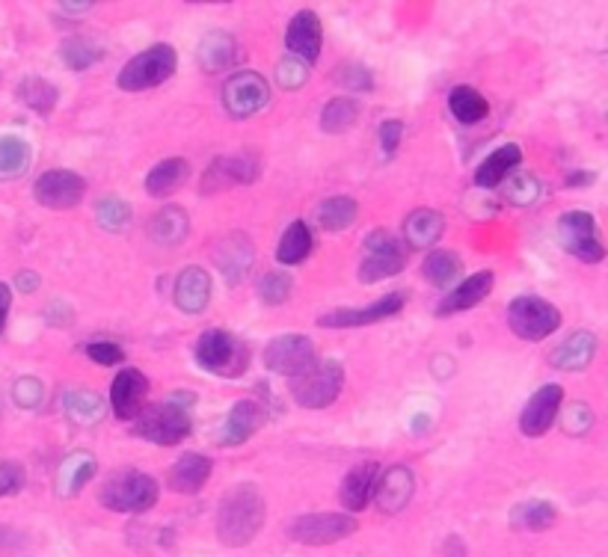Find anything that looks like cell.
<instances>
[{
	"instance_id": "10",
	"label": "cell",
	"mask_w": 608,
	"mask_h": 557,
	"mask_svg": "<svg viewBox=\"0 0 608 557\" xmlns=\"http://www.w3.org/2000/svg\"><path fill=\"white\" fill-rule=\"evenodd\" d=\"M264 365L279 377L297 380L318 365V353L306 335H279L264 347Z\"/></svg>"
},
{
	"instance_id": "51",
	"label": "cell",
	"mask_w": 608,
	"mask_h": 557,
	"mask_svg": "<svg viewBox=\"0 0 608 557\" xmlns=\"http://www.w3.org/2000/svg\"><path fill=\"white\" fill-rule=\"evenodd\" d=\"M401 137H404V122L401 119H386L380 125V146L386 155H395L398 146H401Z\"/></svg>"
},
{
	"instance_id": "45",
	"label": "cell",
	"mask_w": 608,
	"mask_h": 557,
	"mask_svg": "<svg viewBox=\"0 0 608 557\" xmlns=\"http://www.w3.org/2000/svg\"><path fill=\"white\" fill-rule=\"evenodd\" d=\"M336 83L345 86L348 92H368V89L374 86V78H371V72H368L365 66H359V63H342V66L336 69Z\"/></svg>"
},
{
	"instance_id": "48",
	"label": "cell",
	"mask_w": 608,
	"mask_h": 557,
	"mask_svg": "<svg viewBox=\"0 0 608 557\" xmlns=\"http://www.w3.org/2000/svg\"><path fill=\"white\" fill-rule=\"evenodd\" d=\"M505 196H508L514 205H531V202L540 196V184H537L531 175L514 172V175H511V184H508V190H505Z\"/></svg>"
},
{
	"instance_id": "32",
	"label": "cell",
	"mask_w": 608,
	"mask_h": 557,
	"mask_svg": "<svg viewBox=\"0 0 608 557\" xmlns=\"http://www.w3.org/2000/svg\"><path fill=\"white\" fill-rule=\"evenodd\" d=\"M312 246H315L312 229H309L303 220H294V223L282 232V238H279L276 261H279L282 267H297V264H303V261L312 255Z\"/></svg>"
},
{
	"instance_id": "9",
	"label": "cell",
	"mask_w": 608,
	"mask_h": 557,
	"mask_svg": "<svg viewBox=\"0 0 608 557\" xmlns=\"http://www.w3.org/2000/svg\"><path fill=\"white\" fill-rule=\"evenodd\" d=\"M561 246L585 264H600L606 258V243L600 238L597 220L588 211H567L558 220Z\"/></svg>"
},
{
	"instance_id": "35",
	"label": "cell",
	"mask_w": 608,
	"mask_h": 557,
	"mask_svg": "<svg viewBox=\"0 0 608 557\" xmlns=\"http://www.w3.org/2000/svg\"><path fill=\"white\" fill-rule=\"evenodd\" d=\"M558 522V510L549 501H522L511 510V525L522 528V531H546Z\"/></svg>"
},
{
	"instance_id": "21",
	"label": "cell",
	"mask_w": 608,
	"mask_h": 557,
	"mask_svg": "<svg viewBox=\"0 0 608 557\" xmlns=\"http://www.w3.org/2000/svg\"><path fill=\"white\" fill-rule=\"evenodd\" d=\"M377 480H380V466L365 460L359 466H353L345 480H342V489H339V498H342V507L348 513H362L368 510V504L374 501V489H377Z\"/></svg>"
},
{
	"instance_id": "39",
	"label": "cell",
	"mask_w": 608,
	"mask_h": 557,
	"mask_svg": "<svg viewBox=\"0 0 608 557\" xmlns=\"http://www.w3.org/2000/svg\"><path fill=\"white\" fill-rule=\"evenodd\" d=\"M63 409L69 415V421H75L78 427H92L104 418V403L95 392H69L63 400Z\"/></svg>"
},
{
	"instance_id": "23",
	"label": "cell",
	"mask_w": 608,
	"mask_h": 557,
	"mask_svg": "<svg viewBox=\"0 0 608 557\" xmlns=\"http://www.w3.org/2000/svg\"><path fill=\"white\" fill-rule=\"evenodd\" d=\"M264 424V406L259 400H238L226 421H223V433L220 442L223 445H244L247 439H253Z\"/></svg>"
},
{
	"instance_id": "7",
	"label": "cell",
	"mask_w": 608,
	"mask_h": 557,
	"mask_svg": "<svg viewBox=\"0 0 608 557\" xmlns=\"http://www.w3.org/2000/svg\"><path fill=\"white\" fill-rule=\"evenodd\" d=\"M342 386H345V368L327 359V362H318L303 377L291 380V395L306 409H327L342 395Z\"/></svg>"
},
{
	"instance_id": "12",
	"label": "cell",
	"mask_w": 608,
	"mask_h": 557,
	"mask_svg": "<svg viewBox=\"0 0 608 557\" xmlns=\"http://www.w3.org/2000/svg\"><path fill=\"white\" fill-rule=\"evenodd\" d=\"M270 101V86L259 72H235L223 83V107L232 119H250Z\"/></svg>"
},
{
	"instance_id": "8",
	"label": "cell",
	"mask_w": 608,
	"mask_h": 557,
	"mask_svg": "<svg viewBox=\"0 0 608 557\" xmlns=\"http://www.w3.org/2000/svg\"><path fill=\"white\" fill-rule=\"evenodd\" d=\"M508 326L522 341H543L561 326V312L543 297H517L508 306Z\"/></svg>"
},
{
	"instance_id": "44",
	"label": "cell",
	"mask_w": 608,
	"mask_h": 557,
	"mask_svg": "<svg viewBox=\"0 0 608 557\" xmlns=\"http://www.w3.org/2000/svg\"><path fill=\"white\" fill-rule=\"evenodd\" d=\"M256 291H259L261 303L279 306V303H285V300L291 297V276H288V273H279V270H270V273L261 276Z\"/></svg>"
},
{
	"instance_id": "6",
	"label": "cell",
	"mask_w": 608,
	"mask_h": 557,
	"mask_svg": "<svg viewBox=\"0 0 608 557\" xmlns=\"http://www.w3.org/2000/svg\"><path fill=\"white\" fill-rule=\"evenodd\" d=\"M407 267V246L386 229H377L365 238L362 261H359V282H383L398 276Z\"/></svg>"
},
{
	"instance_id": "31",
	"label": "cell",
	"mask_w": 608,
	"mask_h": 557,
	"mask_svg": "<svg viewBox=\"0 0 608 557\" xmlns=\"http://www.w3.org/2000/svg\"><path fill=\"white\" fill-rule=\"evenodd\" d=\"M594 353H597V338H594V332L579 329L576 335H570V338L552 353V365H555V368H564V371H579V368L591 365Z\"/></svg>"
},
{
	"instance_id": "34",
	"label": "cell",
	"mask_w": 608,
	"mask_h": 557,
	"mask_svg": "<svg viewBox=\"0 0 608 557\" xmlns=\"http://www.w3.org/2000/svg\"><path fill=\"white\" fill-rule=\"evenodd\" d=\"M190 178V163L184 158H167L161 160L149 175H146V193L161 199L175 193L184 181Z\"/></svg>"
},
{
	"instance_id": "16",
	"label": "cell",
	"mask_w": 608,
	"mask_h": 557,
	"mask_svg": "<svg viewBox=\"0 0 608 557\" xmlns=\"http://www.w3.org/2000/svg\"><path fill=\"white\" fill-rule=\"evenodd\" d=\"M146 398H149V380L143 371L137 368H122L116 377H113V386H110V406H113V415L119 421H134L143 409H146Z\"/></svg>"
},
{
	"instance_id": "36",
	"label": "cell",
	"mask_w": 608,
	"mask_h": 557,
	"mask_svg": "<svg viewBox=\"0 0 608 557\" xmlns=\"http://www.w3.org/2000/svg\"><path fill=\"white\" fill-rule=\"evenodd\" d=\"M315 217H318L321 229H327V232H345V229H350L356 223L359 205L350 196H333V199H327V202L318 205Z\"/></svg>"
},
{
	"instance_id": "52",
	"label": "cell",
	"mask_w": 608,
	"mask_h": 557,
	"mask_svg": "<svg viewBox=\"0 0 608 557\" xmlns=\"http://www.w3.org/2000/svg\"><path fill=\"white\" fill-rule=\"evenodd\" d=\"M9 306H12V288L6 282H0V332L6 329V318H9Z\"/></svg>"
},
{
	"instance_id": "54",
	"label": "cell",
	"mask_w": 608,
	"mask_h": 557,
	"mask_svg": "<svg viewBox=\"0 0 608 557\" xmlns=\"http://www.w3.org/2000/svg\"><path fill=\"white\" fill-rule=\"evenodd\" d=\"M594 175H588V172H573V175H567V184L570 187H576V184H588Z\"/></svg>"
},
{
	"instance_id": "14",
	"label": "cell",
	"mask_w": 608,
	"mask_h": 557,
	"mask_svg": "<svg viewBox=\"0 0 608 557\" xmlns=\"http://www.w3.org/2000/svg\"><path fill=\"white\" fill-rule=\"evenodd\" d=\"M561 406H564V389H561V386L549 383V386L537 389V392L528 398V403H525V409H522L520 415L522 436H528V439L546 436V433L552 430L555 418L561 415Z\"/></svg>"
},
{
	"instance_id": "13",
	"label": "cell",
	"mask_w": 608,
	"mask_h": 557,
	"mask_svg": "<svg viewBox=\"0 0 608 557\" xmlns=\"http://www.w3.org/2000/svg\"><path fill=\"white\" fill-rule=\"evenodd\" d=\"M84 193H87V181L72 169H48L33 184V199L45 208H54V211H66V208L81 205Z\"/></svg>"
},
{
	"instance_id": "19",
	"label": "cell",
	"mask_w": 608,
	"mask_h": 557,
	"mask_svg": "<svg viewBox=\"0 0 608 557\" xmlns=\"http://www.w3.org/2000/svg\"><path fill=\"white\" fill-rule=\"evenodd\" d=\"M214 261H217L220 273L226 276V282L238 285L250 273V267L256 261V246H253V240L247 238V235H241V232L226 235V238L217 243V249H214Z\"/></svg>"
},
{
	"instance_id": "33",
	"label": "cell",
	"mask_w": 608,
	"mask_h": 557,
	"mask_svg": "<svg viewBox=\"0 0 608 557\" xmlns=\"http://www.w3.org/2000/svg\"><path fill=\"white\" fill-rule=\"evenodd\" d=\"M448 110L460 125H478L490 113V101L475 86H454L448 95Z\"/></svg>"
},
{
	"instance_id": "17",
	"label": "cell",
	"mask_w": 608,
	"mask_h": 557,
	"mask_svg": "<svg viewBox=\"0 0 608 557\" xmlns=\"http://www.w3.org/2000/svg\"><path fill=\"white\" fill-rule=\"evenodd\" d=\"M321 45H324V27L321 18L312 9H303L291 18L288 33H285V48L291 57L303 60L306 66H312L321 57Z\"/></svg>"
},
{
	"instance_id": "28",
	"label": "cell",
	"mask_w": 608,
	"mask_h": 557,
	"mask_svg": "<svg viewBox=\"0 0 608 557\" xmlns=\"http://www.w3.org/2000/svg\"><path fill=\"white\" fill-rule=\"evenodd\" d=\"M214 463L202 454H184L175 460V466L170 469V486L181 495H196L208 478H211Z\"/></svg>"
},
{
	"instance_id": "27",
	"label": "cell",
	"mask_w": 608,
	"mask_h": 557,
	"mask_svg": "<svg viewBox=\"0 0 608 557\" xmlns=\"http://www.w3.org/2000/svg\"><path fill=\"white\" fill-rule=\"evenodd\" d=\"M445 232V217L434 208H419L404 220V243L410 249H428Z\"/></svg>"
},
{
	"instance_id": "53",
	"label": "cell",
	"mask_w": 608,
	"mask_h": 557,
	"mask_svg": "<svg viewBox=\"0 0 608 557\" xmlns=\"http://www.w3.org/2000/svg\"><path fill=\"white\" fill-rule=\"evenodd\" d=\"M15 285L24 291V294H30V291H36V285H39V276L36 273H18L15 276Z\"/></svg>"
},
{
	"instance_id": "49",
	"label": "cell",
	"mask_w": 608,
	"mask_h": 557,
	"mask_svg": "<svg viewBox=\"0 0 608 557\" xmlns=\"http://www.w3.org/2000/svg\"><path fill=\"white\" fill-rule=\"evenodd\" d=\"M24 480H27V475H24V466H21V463H15V460H0V498L21 492V489H24Z\"/></svg>"
},
{
	"instance_id": "3",
	"label": "cell",
	"mask_w": 608,
	"mask_h": 557,
	"mask_svg": "<svg viewBox=\"0 0 608 557\" xmlns=\"http://www.w3.org/2000/svg\"><path fill=\"white\" fill-rule=\"evenodd\" d=\"M158 492V480L152 475L128 469L104 480V486L98 489V501L113 513H146L158 504Z\"/></svg>"
},
{
	"instance_id": "42",
	"label": "cell",
	"mask_w": 608,
	"mask_h": 557,
	"mask_svg": "<svg viewBox=\"0 0 608 557\" xmlns=\"http://www.w3.org/2000/svg\"><path fill=\"white\" fill-rule=\"evenodd\" d=\"M30 146L21 137H0V181L18 178L30 166Z\"/></svg>"
},
{
	"instance_id": "29",
	"label": "cell",
	"mask_w": 608,
	"mask_h": 557,
	"mask_svg": "<svg viewBox=\"0 0 608 557\" xmlns=\"http://www.w3.org/2000/svg\"><path fill=\"white\" fill-rule=\"evenodd\" d=\"M520 163L522 149L520 146H514V143H508V146L496 149L490 158H484V163H481L478 172H475V184H478V187H499L505 178H511V175L520 169Z\"/></svg>"
},
{
	"instance_id": "30",
	"label": "cell",
	"mask_w": 608,
	"mask_h": 557,
	"mask_svg": "<svg viewBox=\"0 0 608 557\" xmlns=\"http://www.w3.org/2000/svg\"><path fill=\"white\" fill-rule=\"evenodd\" d=\"M146 232H149V238L155 240V243H161V246H175V243H181V240L187 238V232H190V217H187L184 208L167 205V208H161L158 214H152Z\"/></svg>"
},
{
	"instance_id": "43",
	"label": "cell",
	"mask_w": 608,
	"mask_h": 557,
	"mask_svg": "<svg viewBox=\"0 0 608 557\" xmlns=\"http://www.w3.org/2000/svg\"><path fill=\"white\" fill-rule=\"evenodd\" d=\"M95 220L104 232H125L131 226V208L128 202H122L119 196H104L98 205H95Z\"/></svg>"
},
{
	"instance_id": "1",
	"label": "cell",
	"mask_w": 608,
	"mask_h": 557,
	"mask_svg": "<svg viewBox=\"0 0 608 557\" xmlns=\"http://www.w3.org/2000/svg\"><path fill=\"white\" fill-rule=\"evenodd\" d=\"M264 498L253 483H238L226 489L220 507H217V537L229 549H241L256 540L264 528Z\"/></svg>"
},
{
	"instance_id": "40",
	"label": "cell",
	"mask_w": 608,
	"mask_h": 557,
	"mask_svg": "<svg viewBox=\"0 0 608 557\" xmlns=\"http://www.w3.org/2000/svg\"><path fill=\"white\" fill-rule=\"evenodd\" d=\"M460 273V255L451 249H436L425 261H422V276L434 285V288H445L457 279Z\"/></svg>"
},
{
	"instance_id": "2",
	"label": "cell",
	"mask_w": 608,
	"mask_h": 557,
	"mask_svg": "<svg viewBox=\"0 0 608 557\" xmlns=\"http://www.w3.org/2000/svg\"><path fill=\"white\" fill-rule=\"evenodd\" d=\"M196 365L208 374L217 377H241L250 365V350L247 344L232 335L229 329H208L196 341Z\"/></svg>"
},
{
	"instance_id": "46",
	"label": "cell",
	"mask_w": 608,
	"mask_h": 557,
	"mask_svg": "<svg viewBox=\"0 0 608 557\" xmlns=\"http://www.w3.org/2000/svg\"><path fill=\"white\" fill-rule=\"evenodd\" d=\"M306 80H309V66L303 60H297V57H285L276 66V83L282 89H300Z\"/></svg>"
},
{
	"instance_id": "22",
	"label": "cell",
	"mask_w": 608,
	"mask_h": 557,
	"mask_svg": "<svg viewBox=\"0 0 608 557\" xmlns=\"http://www.w3.org/2000/svg\"><path fill=\"white\" fill-rule=\"evenodd\" d=\"M175 306L184 315H202L211 303V276L202 267H187L175 279Z\"/></svg>"
},
{
	"instance_id": "25",
	"label": "cell",
	"mask_w": 608,
	"mask_h": 557,
	"mask_svg": "<svg viewBox=\"0 0 608 557\" xmlns=\"http://www.w3.org/2000/svg\"><path fill=\"white\" fill-rule=\"evenodd\" d=\"M196 60H199V66L205 69V72H226L235 60H238V42H235V36H229V33H223V30H211L202 42H199V48H196Z\"/></svg>"
},
{
	"instance_id": "5",
	"label": "cell",
	"mask_w": 608,
	"mask_h": 557,
	"mask_svg": "<svg viewBox=\"0 0 608 557\" xmlns=\"http://www.w3.org/2000/svg\"><path fill=\"white\" fill-rule=\"evenodd\" d=\"M178 69V57H175L173 45L161 42L152 45L146 51H140L137 57H131L122 72H119V86L125 92H143V89H155L161 83L173 78Z\"/></svg>"
},
{
	"instance_id": "4",
	"label": "cell",
	"mask_w": 608,
	"mask_h": 557,
	"mask_svg": "<svg viewBox=\"0 0 608 557\" xmlns=\"http://www.w3.org/2000/svg\"><path fill=\"white\" fill-rule=\"evenodd\" d=\"M134 436L173 448L190 436V412L184 409V403H175V400L152 403L134 418Z\"/></svg>"
},
{
	"instance_id": "37",
	"label": "cell",
	"mask_w": 608,
	"mask_h": 557,
	"mask_svg": "<svg viewBox=\"0 0 608 557\" xmlns=\"http://www.w3.org/2000/svg\"><path fill=\"white\" fill-rule=\"evenodd\" d=\"M18 101L21 104H27L30 110H36V113H42V116H48L54 107H57V86L51 83V80L45 78H27L18 83Z\"/></svg>"
},
{
	"instance_id": "38",
	"label": "cell",
	"mask_w": 608,
	"mask_h": 557,
	"mask_svg": "<svg viewBox=\"0 0 608 557\" xmlns=\"http://www.w3.org/2000/svg\"><path fill=\"white\" fill-rule=\"evenodd\" d=\"M359 119V104L356 98L342 95V98H333L324 110H321V131L327 134H345L356 125Z\"/></svg>"
},
{
	"instance_id": "41",
	"label": "cell",
	"mask_w": 608,
	"mask_h": 557,
	"mask_svg": "<svg viewBox=\"0 0 608 557\" xmlns=\"http://www.w3.org/2000/svg\"><path fill=\"white\" fill-rule=\"evenodd\" d=\"M104 57V51L84 36H69L63 45H60V60L72 69V72H84L89 66H95L98 60Z\"/></svg>"
},
{
	"instance_id": "15",
	"label": "cell",
	"mask_w": 608,
	"mask_h": 557,
	"mask_svg": "<svg viewBox=\"0 0 608 557\" xmlns=\"http://www.w3.org/2000/svg\"><path fill=\"white\" fill-rule=\"evenodd\" d=\"M407 303V294H386L380 297L377 303L371 306H359V309H333L327 315L318 318V326L324 329H350V326H371V323H380V320L392 318V315H401Z\"/></svg>"
},
{
	"instance_id": "24",
	"label": "cell",
	"mask_w": 608,
	"mask_h": 557,
	"mask_svg": "<svg viewBox=\"0 0 608 557\" xmlns=\"http://www.w3.org/2000/svg\"><path fill=\"white\" fill-rule=\"evenodd\" d=\"M259 178V166L250 158H217L202 178V193H217L229 184H253Z\"/></svg>"
},
{
	"instance_id": "20",
	"label": "cell",
	"mask_w": 608,
	"mask_h": 557,
	"mask_svg": "<svg viewBox=\"0 0 608 557\" xmlns=\"http://www.w3.org/2000/svg\"><path fill=\"white\" fill-rule=\"evenodd\" d=\"M416 492V478L407 466H392L386 472H380L377 480V489H374V504L383 510V513H401L410 498Z\"/></svg>"
},
{
	"instance_id": "50",
	"label": "cell",
	"mask_w": 608,
	"mask_h": 557,
	"mask_svg": "<svg viewBox=\"0 0 608 557\" xmlns=\"http://www.w3.org/2000/svg\"><path fill=\"white\" fill-rule=\"evenodd\" d=\"M87 356L98 365H122L125 362V350L113 341H92V344H87Z\"/></svg>"
},
{
	"instance_id": "11",
	"label": "cell",
	"mask_w": 608,
	"mask_h": 557,
	"mask_svg": "<svg viewBox=\"0 0 608 557\" xmlns=\"http://www.w3.org/2000/svg\"><path fill=\"white\" fill-rule=\"evenodd\" d=\"M356 531L350 513H309L288 525V537L303 546H333Z\"/></svg>"
},
{
	"instance_id": "18",
	"label": "cell",
	"mask_w": 608,
	"mask_h": 557,
	"mask_svg": "<svg viewBox=\"0 0 608 557\" xmlns=\"http://www.w3.org/2000/svg\"><path fill=\"white\" fill-rule=\"evenodd\" d=\"M493 282H496V276H493L490 270L472 273L469 279H463L460 285H454V288L442 297V303L436 306V315H439V318H451V315H460V312L475 309L478 303H484V300L490 297Z\"/></svg>"
},
{
	"instance_id": "47",
	"label": "cell",
	"mask_w": 608,
	"mask_h": 557,
	"mask_svg": "<svg viewBox=\"0 0 608 557\" xmlns=\"http://www.w3.org/2000/svg\"><path fill=\"white\" fill-rule=\"evenodd\" d=\"M42 398H45V386H42V380H36V377H18V380H15V386H12V400H15L18 406H24V409H36V406L42 403Z\"/></svg>"
},
{
	"instance_id": "26",
	"label": "cell",
	"mask_w": 608,
	"mask_h": 557,
	"mask_svg": "<svg viewBox=\"0 0 608 557\" xmlns=\"http://www.w3.org/2000/svg\"><path fill=\"white\" fill-rule=\"evenodd\" d=\"M95 472H98V460L89 451L69 454L57 469V492L63 498H75L78 492H84V486L92 480Z\"/></svg>"
}]
</instances>
